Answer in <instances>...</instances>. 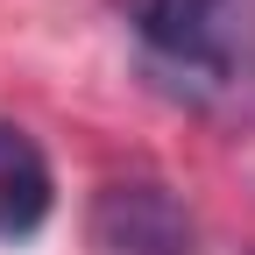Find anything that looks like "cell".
Returning a JSON list of instances; mask_svg holds the SVG:
<instances>
[{
    "label": "cell",
    "mask_w": 255,
    "mask_h": 255,
    "mask_svg": "<svg viewBox=\"0 0 255 255\" xmlns=\"http://www.w3.org/2000/svg\"><path fill=\"white\" fill-rule=\"evenodd\" d=\"M135 36L191 78H227L241 57L248 0H114Z\"/></svg>",
    "instance_id": "1"
},
{
    "label": "cell",
    "mask_w": 255,
    "mask_h": 255,
    "mask_svg": "<svg viewBox=\"0 0 255 255\" xmlns=\"http://www.w3.org/2000/svg\"><path fill=\"white\" fill-rule=\"evenodd\" d=\"M100 241L114 255H191V220L156 184H107L100 199Z\"/></svg>",
    "instance_id": "2"
},
{
    "label": "cell",
    "mask_w": 255,
    "mask_h": 255,
    "mask_svg": "<svg viewBox=\"0 0 255 255\" xmlns=\"http://www.w3.org/2000/svg\"><path fill=\"white\" fill-rule=\"evenodd\" d=\"M50 206H57L50 156L36 149V135H28V128L0 121V241H28V234H43Z\"/></svg>",
    "instance_id": "3"
}]
</instances>
